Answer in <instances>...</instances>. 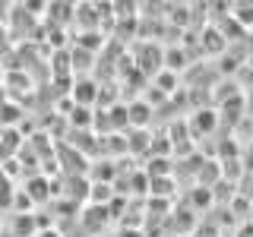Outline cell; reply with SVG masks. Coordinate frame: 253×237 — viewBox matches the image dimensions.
<instances>
[]
</instances>
